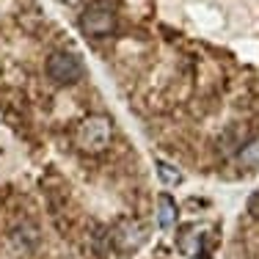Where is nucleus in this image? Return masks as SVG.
I'll list each match as a JSON object with an SVG mask.
<instances>
[{
	"label": "nucleus",
	"mask_w": 259,
	"mask_h": 259,
	"mask_svg": "<svg viewBox=\"0 0 259 259\" xmlns=\"http://www.w3.org/2000/svg\"><path fill=\"white\" fill-rule=\"evenodd\" d=\"M110 141H113V124L108 116H89L77 127V146L85 155H100L110 146Z\"/></svg>",
	"instance_id": "nucleus-1"
},
{
	"label": "nucleus",
	"mask_w": 259,
	"mask_h": 259,
	"mask_svg": "<svg viewBox=\"0 0 259 259\" xmlns=\"http://www.w3.org/2000/svg\"><path fill=\"white\" fill-rule=\"evenodd\" d=\"M47 77L53 80L55 85H75L83 80V61L77 58L75 53L69 50H55L50 53V58H47Z\"/></svg>",
	"instance_id": "nucleus-2"
},
{
	"label": "nucleus",
	"mask_w": 259,
	"mask_h": 259,
	"mask_svg": "<svg viewBox=\"0 0 259 259\" xmlns=\"http://www.w3.org/2000/svg\"><path fill=\"white\" fill-rule=\"evenodd\" d=\"M77 25H80V30H83L89 39H102V36H110V33H113L116 17H113V11H110L108 6L94 3V6H89V9L80 14Z\"/></svg>",
	"instance_id": "nucleus-3"
},
{
	"label": "nucleus",
	"mask_w": 259,
	"mask_h": 259,
	"mask_svg": "<svg viewBox=\"0 0 259 259\" xmlns=\"http://www.w3.org/2000/svg\"><path fill=\"white\" fill-rule=\"evenodd\" d=\"M110 232H113V248H119V251H133L141 243H146V237H149V229L135 218L119 221Z\"/></svg>",
	"instance_id": "nucleus-4"
},
{
	"label": "nucleus",
	"mask_w": 259,
	"mask_h": 259,
	"mask_svg": "<svg viewBox=\"0 0 259 259\" xmlns=\"http://www.w3.org/2000/svg\"><path fill=\"white\" fill-rule=\"evenodd\" d=\"M11 245H14L20 254H33L39 248V229L30 221H20V224L11 229Z\"/></svg>",
	"instance_id": "nucleus-5"
},
{
	"label": "nucleus",
	"mask_w": 259,
	"mask_h": 259,
	"mask_svg": "<svg viewBox=\"0 0 259 259\" xmlns=\"http://www.w3.org/2000/svg\"><path fill=\"white\" fill-rule=\"evenodd\" d=\"M177 218H180V209H177L174 199H171L168 193H163L157 199V226L160 229H171Z\"/></svg>",
	"instance_id": "nucleus-6"
},
{
	"label": "nucleus",
	"mask_w": 259,
	"mask_h": 259,
	"mask_svg": "<svg viewBox=\"0 0 259 259\" xmlns=\"http://www.w3.org/2000/svg\"><path fill=\"white\" fill-rule=\"evenodd\" d=\"M237 165H240V168H259V135H256V138H251L248 144L240 146Z\"/></svg>",
	"instance_id": "nucleus-7"
},
{
	"label": "nucleus",
	"mask_w": 259,
	"mask_h": 259,
	"mask_svg": "<svg viewBox=\"0 0 259 259\" xmlns=\"http://www.w3.org/2000/svg\"><path fill=\"white\" fill-rule=\"evenodd\" d=\"M157 174L165 185H180V180H182V174L177 168H171L168 163H157Z\"/></svg>",
	"instance_id": "nucleus-8"
},
{
	"label": "nucleus",
	"mask_w": 259,
	"mask_h": 259,
	"mask_svg": "<svg viewBox=\"0 0 259 259\" xmlns=\"http://www.w3.org/2000/svg\"><path fill=\"white\" fill-rule=\"evenodd\" d=\"M248 215L259 221V188L251 193V199H248Z\"/></svg>",
	"instance_id": "nucleus-9"
},
{
	"label": "nucleus",
	"mask_w": 259,
	"mask_h": 259,
	"mask_svg": "<svg viewBox=\"0 0 259 259\" xmlns=\"http://www.w3.org/2000/svg\"><path fill=\"white\" fill-rule=\"evenodd\" d=\"M58 3H64V6H72V3H77V0H58Z\"/></svg>",
	"instance_id": "nucleus-10"
}]
</instances>
